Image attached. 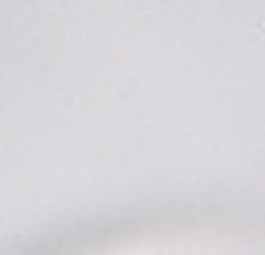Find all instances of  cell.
<instances>
[{"instance_id": "6da1fadb", "label": "cell", "mask_w": 265, "mask_h": 255, "mask_svg": "<svg viewBox=\"0 0 265 255\" xmlns=\"http://www.w3.org/2000/svg\"><path fill=\"white\" fill-rule=\"evenodd\" d=\"M90 255H265V248L241 245V241H210V238H159V241H131L117 248H100Z\"/></svg>"}]
</instances>
